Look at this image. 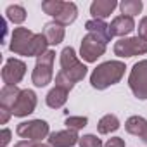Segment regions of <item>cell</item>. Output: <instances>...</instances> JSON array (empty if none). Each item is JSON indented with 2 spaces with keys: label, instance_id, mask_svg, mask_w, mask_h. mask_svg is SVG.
<instances>
[{
  "label": "cell",
  "instance_id": "cell-6",
  "mask_svg": "<svg viewBox=\"0 0 147 147\" xmlns=\"http://www.w3.org/2000/svg\"><path fill=\"white\" fill-rule=\"evenodd\" d=\"M114 54L118 57H135L147 54V42L140 36H130V38H119L114 43Z\"/></svg>",
  "mask_w": 147,
  "mask_h": 147
},
{
  "label": "cell",
  "instance_id": "cell-29",
  "mask_svg": "<svg viewBox=\"0 0 147 147\" xmlns=\"http://www.w3.org/2000/svg\"><path fill=\"white\" fill-rule=\"evenodd\" d=\"M11 116H12V111L11 109L0 107V125H7V121L11 119Z\"/></svg>",
  "mask_w": 147,
  "mask_h": 147
},
{
  "label": "cell",
  "instance_id": "cell-2",
  "mask_svg": "<svg viewBox=\"0 0 147 147\" xmlns=\"http://www.w3.org/2000/svg\"><path fill=\"white\" fill-rule=\"evenodd\" d=\"M87 66L83 62H80L76 52L73 47H64L61 52V75L64 78H67L73 85L82 82L87 76Z\"/></svg>",
  "mask_w": 147,
  "mask_h": 147
},
{
  "label": "cell",
  "instance_id": "cell-30",
  "mask_svg": "<svg viewBox=\"0 0 147 147\" xmlns=\"http://www.w3.org/2000/svg\"><path fill=\"white\" fill-rule=\"evenodd\" d=\"M35 145V142H31V140H19L14 147H33Z\"/></svg>",
  "mask_w": 147,
  "mask_h": 147
},
{
  "label": "cell",
  "instance_id": "cell-5",
  "mask_svg": "<svg viewBox=\"0 0 147 147\" xmlns=\"http://www.w3.org/2000/svg\"><path fill=\"white\" fill-rule=\"evenodd\" d=\"M16 133L23 140H31V142H42V138H47L50 135L49 123L43 119H31V121H23L18 125Z\"/></svg>",
  "mask_w": 147,
  "mask_h": 147
},
{
  "label": "cell",
  "instance_id": "cell-4",
  "mask_svg": "<svg viewBox=\"0 0 147 147\" xmlns=\"http://www.w3.org/2000/svg\"><path fill=\"white\" fill-rule=\"evenodd\" d=\"M128 85L137 99L147 100V59L133 64L128 76Z\"/></svg>",
  "mask_w": 147,
  "mask_h": 147
},
{
  "label": "cell",
  "instance_id": "cell-25",
  "mask_svg": "<svg viewBox=\"0 0 147 147\" xmlns=\"http://www.w3.org/2000/svg\"><path fill=\"white\" fill-rule=\"evenodd\" d=\"M78 145H80V147H104L102 140H100L97 135H92V133L80 137V142H78Z\"/></svg>",
  "mask_w": 147,
  "mask_h": 147
},
{
  "label": "cell",
  "instance_id": "cell-11",
  "mask_svg": "<svg viewBox=\"0 0 147 147\" xmlns=\"http://www.w3.org/2000/svg\"><path fill=\"white\" fill-rule=\"evenodd\" d=\"M47 140L50 147H73L80 142V137H78V131L75 130H61V131L50 133Z\"/></svg>",
  "mask_w": 147,
  "mask_h": 147
},
{
  "label": "cell",
  "instance_id": "cell-17",
  "mask_svg": "<svg viewBox=\"0 0 147 147\" xmlns=\"http://www.w3.org/2000/svg\"><path fill=\"white\" fill-rule=\"evenodd\" d=\"M76 18H78V7H76V4L64 2V7H62L61 14L55 16L54 21L59 23L61 26H69V24H73V23L76 21Z\"/></svg>",
  "mask_w": 147,
  "mask_h": 147
},
{
  "label": "cell",
  "instance_id": "cell-12",
  "mask_svg": "<svg viewBox=\"0 0 147 147\" xmlns=\"http://www.w3.org/2000/svg\"><path fill=\"white\" fill-rule=\"evenodd\" d=\"M109 30L113 33V36H121L125 38L126 35H130L133 30H135V21L133 18H128V16H116L111 24H109Z\"/></svg>",
  "mask_w": 147,
  "mask_h": 147
},
{
  "label": "cell",
  "instance_id": "cell-23",
  "mask_svg": "<svg viewBox=\"0 0 147 147\" xmlns=\"http://www.w3.org/2000/svg\"><path fill=\"white\" fill-rule=\"evenodd\" d=\"M62 7H64V2H62V0H45V2H42V11H43L45 14L52 16V18L59 16L61 11H62Z\"/></svg>",
  "mask_w": 147,
  "mask_h": 147
},
{
  "label": "cell",
  "instance_id": "cell-9",
  "mask_svg": "<svg viewBox=\"0 0 147 147\" xmlns=\"http://www.w3.org/2000/svg\"><path fill=\"white\" fill-rule=\"evenodd\" d=\"M24 75H26V64L21 59L11 57V59L5 61V64L2 67V82H4V85L18 87V83H21Z\"/></svg>",
  "mask_w": 147,
  "mask_h": 147
},
{
  "label": "cell",
  "instance_id": "cell-13",
  "mask_svg": "<svg viewBox=\"0 0 147 147\" xmlns=\"http://www.w3.org/2000/svg\"><path fill=\"white\" fill-rule=\"evenodd\" d=\"M85 28H87V31H88L90 35L97 36V38L102 40L106 45H107V43L111 42V38H113V33H111V30H109V24H106L102 19H90V21L85 23Z\"/></svg>",
  "mask_w": 147,
  "mask_h": 147
},
{
  "label": "cell",
  "instance_id": "cell-20",
  "mask_svg": "<svg viewBox=\"0 0 147 147\" xmlns=\"http://www.w3.org/2000/svg\"><path fill=\"white\" fill-rule=\"evenodd\" d=\"M119 128V119L114 116V114H106L99 119L97 123V130L100 135H107V133H113Z\"/></svg>",
  "mask_w": 147,
  "mask_h": 147
},
{
  "label": "cell",
  "instance_id": "cell-18",
  "mask_svg": "<svg viewBox=\"0 0 147 147\" xmlns=\"http://www.w3.org/2000/svg\"><path fill=\"white\" fill-rule=\"evenodd\" d=\"M21 90L18 87H11V85H4L2 90H0V107L5 109H12L18 97H19Z\"/></svg>",
  "mask_w": 147,
  "mask_h": 147
},
{
  "label": "cell",
  "instance_id": "cell-22",
  "mask_svg": "<svg viewBox=\"0 0 147 147\" xmlns=\"http://www.w3.org/2000/svg\"><path fill=\"white\" fill-rule=\"evenodd\" d=\"M5 16H7V19H9L11 23L21 24V23H24V19H26V11H24L23 5L14 4V5H9V7H7Z\"/></svg>",
  "mask_w": 147,
  "mask_h": 147
},
{
  "label": "cell",
  "instance_id": "cell-14",
  "mask_svg": "<svg viewBox=\"0 0 147 147\" xmlns=\"http://www.w3.org/2000/svg\"><path fill=\"white\" fill-rule=\"evenodd\" d=\"M118 7L116 0H94L90 5V14L94 19H106L113 14V11Z\"/></svg>",
  "mask_w": 147,
  "mask_h": 147
},
{
  "label": "cell",
  "instance_id": "cell-8",
  "mask_svg": "<svg viewBox=\"0 0 147 147\" xmlns=\"http://www.w3.org/2000/svg\"><path fill=\"white\" fill-rule=\"evenodd\" d=\"M106 43L102 40H99L97 36L87 33L82 40V47H80V57L85 62H95L99 57H102L106 54Z\"/></svg>",
  "mask_w": 147,
  "mask_h": 147
},
{
  "label": "cell",
  "instance_id": "cell-31",
  "mask_svg": "<svg viewBox=\"0 0 147 147\" xmlns=\"http://www.w3.org/2000/svg\"><path fill=\"white\" fill-rule=\"evenodd\" d=\"M33 147H50V145H49V144H43V142H35Z\"/></svg>",
  "mask_w": 147,
  "mask_h": 147
},
{
  "label": "cell",
  "instance_id": "cell-10",
  "mask_svg": "<svg viewBox=\"0 0 147 147\" xmlns=\"http://www.w3.org/2000/svg\"><path fill=\"white\" fill-rule=\"evenodd\" d=\"M35 107H36V94L30 88H24V90H21V94L11 111H12V116L24 118V116L31 114L35 111Z\"/></svg>",
  "mask_w": 147,
  "mask_h": 147
},
{
  "label": "cell",
  "instance_id": "cell-27",
  "mask_svg": "<svg viewBox=\"0 0 147 147\" xmlns=\"http://www.w3.org/2000/svg\"><path fill=\"white\" fill-rule=\"evenodd\" d=\"M138 36L142 38V40H145L147 42V16L145 18H142L140 19V23H138Z\"/></svg>",
  "mask_w": 147,
  "mask_h": 147
},
{
  "label": "cell",
  "instance_id": "cell-3",
  "mask_svg": "<svg viewBox=\"0 0 147 147\" xmlns=\"http://www.w3.org/2000/svg\"><path fill=\"white\" fill-rule=\"evenodd\" d=\"M54 61H55V52L54 50H47L43 55H40L36 59L35 69L31 73V82L35 87L42 88L47 87L52 78H54Z\"/></svg>",
  "mask_w": 147,
  "mask_h": 147
},
{
  "label": "cell",
  "instance_id": "cell-21",
  "mask_svg": "<svg viewBox=\"0 0 147 147\" xmlns=\"http://www.w3.org/2000/svg\"><path fill=\"white\" fill-rule=\"evenodd\" d=\"M142 0H123L119 4V9H121V14L123 16H128V18H133L137 14L142 12Z\"/></svg>",
  "mask_w": 147,
  "mask_h": 147
},
{
  "label": "cell",
  "instance_id": "cell-28",
  "mask_svg": "<svg viewBox=\"0 0 147 147\" xmlns=\"http://www.w3.org/2000/svg\"><path fill=\"white\" fill-rule=\"evenodd\" d=\"M104 147H126V144L121 137H113L104 144Z\"/></svg>",
  "mask_w": 147,
  "mask_h": 147
},
{
  "label": "cell",
  "instance_id": "cell-26",
  "mask_svg": "<svg viewBox=\"0 0 147 147\" xmlns=\"http://www.w3.org/2000/svg\"><path fill=\"white\" fill-rule=\"evenodd\" d=\"M11 137H12V131L9 128H2V131H0V147H7V144L11 142Z\"/></svg>",
  "mask_w": 147,
  "mask_h": 147
},
{
  "label": "cell",
  "instance_id": "cell-15",
  "mask_svg": "<svg viewBox=\"0 0 147 147\" xmlns=\"http://www.w3.org/2000/svg\"><path fill=\"white\" fill-rule=\"evenodd\" d=\"M125 128L128 133L140 137L144 142H147V119L142 116H130L125 123Z\"/></svg>",
  "mask_w": 147,
  "mask_h": 147
},
{
  "label": "cell",
  "instance_id": "cell-7",
  "mask_svg": "<svg viewBox=\"0 0 147 147\" xmlns=\"http://www.w3.org/2000/svg\"><path fill=\"white\" fill-rule=\"evenodd\" d=\"M33 36H35V33L31 30H28V28H14V31L11 35L9 50L12 54L30 57V49H31Z\"/></svg>",
  "mask_w": 147,
  "mask_h": 147
},
{
  "label": "cell",
  "instance_id": "cell-16",
  "mask_svg": "<svg viewBox=\"0 0 147 147\" xmlns=\"http://www.w3.org/2000/svg\"><path fill=\"white\" fill-rule=\"evenodd\" d=\"M43 35H45L49 45H59L64 40V26H61L55 21H50L43 26Z\"/></svg>",
  "mask_w": 147,
  "mask_h": 147
},
{
  "label": "cell",
  "instance_id": "cell-19",
  "mask_svg": "<svg viewBox=\"0 0 147 147\" xmlns=\"http://www.w3.org/2000/svg\"><path fill=\"white\" fill-rule=\"evenodd\" d=\"M67 94H69V92H66L64 88H61V87H54V88L47 94L45 102H47L49 107H52V109H59V107H62V106L66 104V100H67Z\"/></svg>",
  "mask_w": 147,
  "mask_h": 147
},
{
  "label": "cell",
  "instance_id": "cell-24",
  "mask_svg": "<svg viewBox=\"0 0 147 147\" xmlns=\"http://www.w3.org/2000/svg\"><path fill=\"white\" fill-rule=\"evenodd\" d=\"M87 123H88V118L87 116H67L66 121H64V125L67 126V130H75V131L85 128Z\"/></svg>",
  "mask_w": 147,
  "mask_h": 147
},
{
  "label": "cell",
  "instance_id": "cell-1",
  "mask_svg": "<svg viewBox=\"0 0 147 147\" xmlns=\"http://www.w3.org/2000/svg\"><path fill=\"white\" fill-rule=\"evenodd\" d=\"M125 62L121 61H107L99 64L90 75V85L97 90H106L111 85H116L125 76Z\"/></svg>",
  "mask_w": 147,
  "mask_h": 147
}]
</instances>
